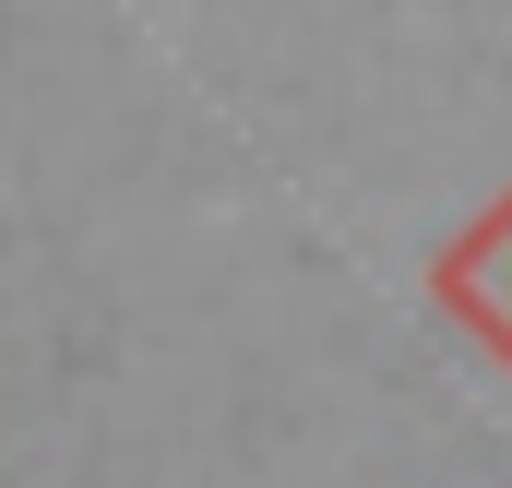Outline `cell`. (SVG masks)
I'll return each mask as SVG.
<instances>
[{
  "mask_svg": "<svg viewBox=\"0 0 512 488\" xmlns=\"http://www.w3.org/2000/svg\"><path fill=\"white\" fill-rule=\"evenodd\" d=\"M441 286L489 322V346H512V203H501V215H489L465 250H453V262H441Z\"/></svg>",
  "mask_w": 512,
  "mask_h": 488,
  "instance_id": "cell-1",
  "label": "cell"
}]
</instances>
